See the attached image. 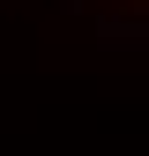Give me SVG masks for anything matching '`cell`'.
<instances>
[{
    "label": "cell",
    "instance_id": "cell-1",
    "mask_svg": "<svg viewBox=\"0 0 149 156\" xmlns=\"http://www.w3.org/2000/svg\"><path fill=\"white\" fill-rule=\"evenodd\" d=\"M67 15L97 37L104 52L149 67V0H67Z\"/></svg>",
    "mask_w": 149,
    "mask_h": 156
}]
</instances>
